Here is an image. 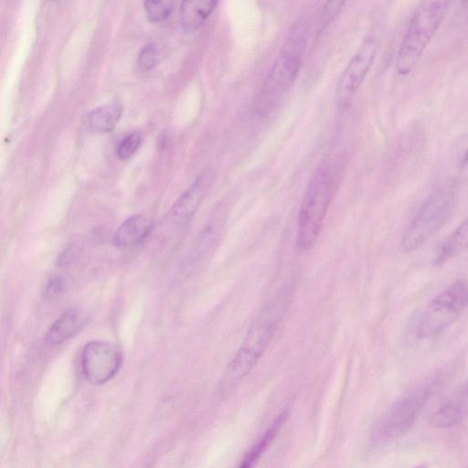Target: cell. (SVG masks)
<instances>
[{
  "mask_svg": "<svg viewBox=\"0 0 468 468\" xmlns=\"http://www.w3.org/2000/svg\"><path fill=\"white\" fill-rule=\"evenodd\" d=\"M289 292L282 291L270 301L252 322L243 342L224 371L222 394L232 391L257 364L271 341L288 305Z\"/></svg>",
  "mask_w": 468,
  "mask_h": 468,
  "instance_id": "1",
  "label": "cell"
},
{
  "mask_svg": "<svg viewBox=\"0 0 468 468\" xmlns=\"http://www.w3.org/2000/svg\"><path fill=\"white\" fill-rule=\"evenodd\" d=\"M338 165L330 161L321 163L305 188L298 213L295 239L301 252L311 250L318 239L338 186L341 170Z\"/></svg>",
  "mask_w": 468,
  "mask_h": 468,
  "instance_id": "2",
  "label": "cell"
},
{
  "mask_svg": "<svg viewBox=\"0 0 468 468\" xmlns=\"http://www.w3.org/2000/svg\"><path fill=\"white\" fill-rule=\"evenodd\" d=\"M308 33L309 25L304 18L297 20L291 27L256 101L255 111L259 114L270 112L294 82L306 48Z\"/></svg>",
  "mask_w": 468,
  "mask_h": 468,
  "instance_id": "3",
  "label": "cell"
},
{
  "mask_svg": "<svg viewBox=\"0 0 468 468\" xmlns=\"http://www.w3.org/2000/svg\"><path fill=\"white\" fill-rule=\"evenodd\" d=\"M453 0H420L400 41L396 56V69L400 75L410 73L439 29Z\"/></svg>",
  "mask_w": 468,
  "mask_h": 468,
  "instance_id": "4",
  "label": "cell"
},
{
  "mask_svg": "<svg viewBox=\"0 0 468 468\" xmlns=\"http://www.w3.org/2000/svg\"><path fill=\"white\" fill-rule=\"evenodd\" d=\"M455 197V185L448 183L424 200L402 237L406 252L419 249L444 225L452 211Z\"/></svg>",
  "mask_w": 468,
  "mask_h": 468,
  "instance_id": "5",
  "label": "cell"
},
{
  "mask_svg": "<svg viewBox=\"0 0 468 468\" xmlns=\"http://www.w3.org/2000/svg\"><path fill=\"white\" fill-rule=\"evenodd\" d=\"M468 306V285L456 282L433 297L423 309L417 326L419 338L434 337L452 324Z\"/></svg>",
  "mask_w": 468,
  "mask_h": 468,
  "instance_id": "6",
  "label": "cell"
},
{
  "mask_svg": "<svg viewBox=\"0 0 468 468\" xmlns=\"http://www.w3.org/2000/svg\"><path fill=\"white\" fill-rule=\"evenodd\" d=\"M428 393H417L396 401L377 424L373 441L381 443L406 433L426 403Z\"/></svg>",
  "mask_w": 468,
  "mask_h": 468,
  "instance_id": "7",
  "label": "cell"
},
{
  "mask_svg": "<svg viewBox=\"0 0 468 468\" xmlns=\"http://www.w3.org/2000/svg\"><path fill=\"white\" fill-rule=\"evenodd\" d=\"M80 365L87 381L95 386L101 385L118 372L122 365V352L111 342L91 341L82 350Z\"/></svg>",
  "mask_w": 468,
  "mask_h": 468,
  "instance_id": "8",
  "label": "cell"
},
{
  "mask_svg": "<svg viewBox=\"0 0 468 468\" xmlns=\"http://www.w3.org/2000/svg\"><path fill=\"white\" fill-rule=\"evenodd\" d=\"M216 180L212 167L202 170L189 187L175 202L167 216V224L173 230L184 231L208 194Z\"/></svg>",
  "mask_w": 468,
  "mask_h": 468,
  "instance_id": "9",
  "label": "cell"
},
{
  "mask_svg": "<svg viewBox=\"0 0 468 468\" xmlns=\"http://www.w3.org/2000/svg\"><path fill=\"white\" fill-rule=\"evenodd\" d=\"M378 42L373 37L366 38L344 69L336 90L338 106L346 109L356 91L362 84L375 59Z\"/></svg>",
  "mask_w": 468,
  "mask_h": 468,
  "instance_id": "10",
  "label": "cell"
},
{
  "mask_svg": "<svg viewBox=\"0 0 468 468\" xmlns=\"http://www.w3.org/2000/svg\"><path fill=\"white\" fill-rule=\"evenodd\" d=\"M228 215L229 207L226 203L221 202L215 207L192 248L191 261L198 262L214 252L222 239Z\"/></svg>",
  "mask_w": 468,
  "mask_h": 468,
  "instance_id": "11",
  "label": "cell"
},
{
  "mask_svg": "<svg viewBox=\"0 0 468 468\" xmlns=\"http://www.w3.org/2000/svg\"><path fill=\"white\" fill-rule=\"evenodd\" d=\"M87 322V317L80 310L70 309L50 325L46 334V340L51 345L61 344L81 330Z\"/></svg>",
  "mask_w": 468,
  "mask_h": 468,
  "instance_id": "12",
  "label": "cell"
},
{
  "mask_svg": "<svg viewBox=\"0 0 468 468\" xmlns=\"http://www.w3.org/2000/svg\"><path fill=\"white\" fill-rule=\"evenodd\" d=\"M217 5V0H182L180 23L188 32L198 29L208 18Z\"/></svg>",
  "mask_w": 468,
  "mask_h": 468,
  "instance_id": "13",
  "label": "cell"
},
{
  "mask_svg": "<svg viewBox=\"0 0 468 468\" xmlns=\"http://www.w3.org/2000/svg\"><path fill=\"white\" fill-rule=\"evenodd\" d=\"M150 230L147 219L142 215L132 216L117 229L112 243L118 248H128L141 242Z\"/></svg>",
  "mask_w": 468,
  "mask_h": 468,
  "instance_id": "14",
  "label": "cell"
},
{
  "mask_svg": "<svg viewBox=\"0 0 468 468\" xmlns=\"http://www.w3.org/2000/svg\"><path fill=\"white\" fill-rule=\"evenodd\" d=\"M287 417V410H283L276 417V419L264 431L258 441L253 446H251V448L243 456L239 464L240 467H250L258 461V459L262 455L269 445L276 438Z\"/></svg>",
  "mask_w": 468,
  "mask_h": 468,
  "instance_id": "15",
  "label": "cell"
},
{
  "mask_svg": "<svg viewBox=\"0 0 468 468\" xmlns=\"http://www.w3.org/2000/svg\"><path fill=\"white\" fill-rule=\"evenodd\" d=\"M122 108L118 101H112L101 105L88 116L89 127L97 133H107L112 131L120 120Z\"/></svg>",
  "mask_w": 468,
  "mask_h": 468,
  "instance_id": "16",
  "label": "cell"
},
{
  "mask_svg": "<svg viewBox=\"0 0 468 468\" xmlns=\"http://www.w3.org/2000/svg\"><path fill=\"white\" fill-rule=\"evenodd\" d=\"M466 249H468V217L439 248L435 262L441 264Z\"/></svg>",
  "mask_w": 468,
  "mask_h": 468,
  "instance_id": "17",
  "label": "cell"
},
{
  "mask_svg": "<svg viewBox=\"0 0 468 468\" xmlns=\"http://www.w3.org/2000/svg\"><path fill=\"white\" fill-rule=\"evenodd\" d=\"M463 415V409L456 401H448L432 412L430 423L436 428H450L456 425Z\"/></svg>",
  "mask_w": 468,
  "mask_h": 468,
  "instance_id": "18",
  "label": "cell"
},
{
  "mask_svg": "<svg viewBox=\"0 0 468 468\" xmlns=\"http://www.w3.org/2000/svg\"><path fill=\"white\" fill-rule=\"evenodd\" d=\"M144 8L149 21L165 22L173 10V0H144Z\"/></svg>",
  "mask_w": 468,
  "mask_h": 468,
  "instance_id": "19",
  "label": "cell"
},
{
  "mask_svg": "<svg viewBox=\"0 0 468 468\" xmlns=\"http://www.w3.org/2000/svg\"><path fill=\"white\" fill-rule=\"evenodd\" d=\"M159 48L155 43H148L140 50L136 65L141 71H149L159 62Z\"/></svg>",
  "mask_w": 468,
  "mask_h": 468,
  "instance_id": "20",
  "label": "cell"
},
{
  "mask_svg": "<svg viewBox=\"0 0 468 468\" xmlns=\"http://www.w3.org/2000/svg\"><path fill=\"white\" fill-rule=\"evenodd\" d=\"M141 144V134L137 132L131 133L118 144L116 154L120 159L128 160L138 151Z\"/></svg>",
  "mask_w": 468,
  "mask_h": 468,
  "instance_id": "21",
  "label": "cell"
},
{
  "mask_svg": "<svg viewBox=\"0 0 468 468\" xmlns=\"http://www.w3.org/2000/svg\"><path fill=\"white\" fill-rule=\"evenodd\" d=\"M346 0H327L320 19V30L326 28L339 15Z\"/></svg>",
  "mask_w": 468,
  "mask_h": 468,
  "instance_id": "22",
  "label": "cell"
},
{
  "mask_svg": "<svg viewBox=\"0 0 468 468\" xmlns=\"http://www.w3.org/2000/svg\"><path fill=\"white\" fill-rule=\"evenodd\" d=\"M63 291V281L58 276L51 277L44 286L43 295L45 298L53 299L58 297Z\"/></svg>",
  "mask_w": 468,
  "mask_h": 468,
  "instance_id": "23",
  "label": "cell"
},
{
  "mask_svg": "<svg viewBox=\"0 0 468 468\" xmlns=\"http://www.w3.org/2000/svg\"><path fill=\"white\" fill-rule=\"evenodd\" d=\"M461 5L463 10V12L468 15V0H462Z\"/></svg>",
  "mask_w": 468,
  "mask_h": 468,
  "instance_id": "24",
  "label": "cell"
},
{
  "mask_svg": "<svg viewBox=\"0 0 468 468\" xmlns=\"http://www.w3.org/2000/svg\"><path fill=\"white\" fill-rule=\"evenodd\" d=\"M463 163L464 165H468V147L466 148L463 157Z\"/></svg>",
  "mask_w": 468,
  "mask_h": 468,
  "instance_id": "25",
  "label": "cell"
}]
</instances>
